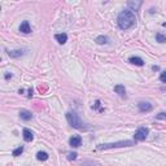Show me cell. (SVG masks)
<instances>
[{
  "label": "cell",
  "mask_w": 166,
  "mask_h": 166,
  "mask_svg": "<svg viewBox=\"0 0 166 166\" xmlns=\"http://www.w3.org/2000/svg\"><path fill=\"white\" fill-rule=\"evenodd\" d=\"M117 22H118V26H120V29L129 30V29H131V27L135 25L136 18H135V15L131 12V10L127 9V10H122V12L118 15Z\"/></svg>",
  "instance_id": "obj_1"
},
{
  "label": "cell",
  "mask_w": 166,
  "mask_h": 166,
  "mask_svg": "<svg viewBox=\"0 0 166 166\" xmlns=\"http://www.w3.org/2000/svg\"><path fill=\"white\" fill-rule=\"evenodd\" d=\"M66 120H68L69 124H70L71 127H74V129H84V123H83V121L79 118V116L75 112H68L66 113Z\"/></svg>",
  "instance_id": "obj_2"
},
{
  "label": "cell",
  "mask_w": 166,
  "mask_h": 166,
  "mask_svg": "<svg viewBox=\"0 0 166 166\" xmlns=\"http://www.w3.org/2000/svg\"><path fill=\"white\" fill-rule=\"evenodd\" d=\"M134 145L132 140H123V142H117V143H108V144H100L98 149H110V148H120V147H131Z\"/></svg>",
  "instance_id": "obj_3"
},
{
  "label": "cell",
  "mask_w": 166,
  "mask_h": 166,
  "mask_svg": "<svg viewBox=\"0 0 166 166\" xmlns=\"http://www.w3.org/2000/svg\"><path fill=\"white\" fill-rule=\"evenodd\" d=\"M148 134H149V130L147 129V127H139V129L135 131V135H134L135 142H143V140H145Z\"/></svg>",
  "instance_id": "obj_4"
},
{
  "label": "cell",
  "mask_w": 166,
  "mask_h": 166,
  "mask_svg": "<svg viewBox=\"0 0 166 166\" xmlns=\"http://www.w3.org/2000/svg\"><path fill=\"white\" fill-rule=\"evenodd\" d=\"M138 108H139L140 112H151L152 110V104L148 103V101H140L139 104H138Z\"/></svg>",
  "instance_id": "obj_5"
},
{
  "label": "cell",
  "mask_w": 166,
  "mask_h": 166,
  "mask_svg": "<svg viewBox=\"0 0 166 166\" xmlns=\"http://www.w3.org/2000/svg\"><path fill=\"white\" fill-rule=\"evenodd\" d=\"M69 144H70V147H73V148H78V147L82 144V138L79 136V135H75V136L70 138Z\"/></svg>",
  "instance_id": "obj_6"
},
{
  "label": "cell",
  "mask_w": 166,
  "mask_h": 166,
  "mask_svg": "<svg viewBox=\"0 0 166 166\" xmlns=\"http://www.w3.org/2000/svg\"><path fill=\"white\" fill-rule=\"evenodd\" d=\"M26 53L25 49H13V51H8V56L12 57V59H17V57H21Z\"/></svg>",
  "instance_id": "obj_7"
},
{
  "label": "cell",
  "mask_w": 166,
  "mask_h": 166,
  "mask_svg": "<svg viewBox=\"0 0 166 166\" xmlns=\"http://www.w3.org/2000/svg\"><path fill=\"white\" fill-rule=\"evenodd\" d=\"M143 4V1H140V0H136V1H134V0H130L129 3H127V7L131 9V12L132 10H139V8H140V5Z\"/></svg>",
  "instance_id": "obj_8"
},
{
  "label": "cell",
  "mask_w": 166,
  "mask_h": 166,
  "mask_svg": "<svg viewBox=\"0 0 166 166\" xmlns=\"http://www.w3.org/2000/svg\"><path fill=\"white\" fill-rule=\"evenodd\" d=\"M20 31L24 33V34H30L31 33V27H30L29 21H24L20 26Z\"/></svg>",
  "instance_id": "obj_9"
},
{
  "label": "cell",
  "mask_w": 166,
  "mask_h": 166,
  "mask_svg": "<svg viewBox=\"0 0 166 166\" xmlns=\"http://www.w3.org/2000/svg\"><path fill=\"white\" fill-rule=\"evenodd\" d=\"M22 134H24V140L25 142H31V140L34 139V135H33V132L30 131L29 129H24Z\"/></svg>",
  "instance_id": "obj_10"
},
{
  "label": "cell",
  "mask_w": 166,
  "mask_h": 166,
  "mask_svg": "<svg viewBox=\"0 0 166 166\" xmlns=\"http://www.w3.org/2000/svg\"><path fill=\"white\" fill-rule=\"evenodd\" d=\"M129 62L134 64V65H138V66H143V65H144V61H143L140 57H136V56H131V57H130Z\"/></svg>",
  "instance_id": "obj_11"
},
{
  "label": "cell",
  "mask_w": 166,
  "mask_h": 166,
  "mask_svg": "<svg viewBox=\"0 0 166 166\" xmlns=\"http://www.w3.org/2000/svg\"><path fill=\"white\" fill-rule=\"evenodd\" d=\"M55 39L59 42L60 44H65L66 42H68V35H66L65 33H62V34H56L55 35Z\"/></svg>",
  "instance_id": "obj_12"
},
{
  "label": "cell",
  "mask_w": 166,
  "mask_h": 166,
  "mask_svg": "<svg viewBox=\"0 0 166 166\" xmlns=\"http://www.w3.org/2000/svg\"><path fill=\"white\" fill-rule=\"evenodd\" d=\"M20 117H21V120H24V121H29L33 118V114H31V112H29V110H21Z\"/></svg>",
  "instance_id": "obj_13"
},
{
  "label": "cell",
  "mask_w": 166,
  "mask_h": 166,
  "mask_svg": "<svg viewBox=\"0 0 166 166\" xmlns=\"http://www.w3.org/2000/svg\"><path fill=\"white\" fill-rule=\"evenodd\" d=\"M114 91L118 93V95H121V96H124V95H126V88H124V86H122V84L114 86Z\"/></svg>",
  "instance_id": "obj_14"
},
{
  "label": "cell",
  "mask_w": 166,
  "mask_h": 166,
  "mask_svg": "<svg viewBox=\"0 0 166 166\" xmlns=\"http://www.w3.org/2000/svg\"><path fill=\"white\" fill-rule=\"evenodd\" d=\"M95 42H96L98 44H107L108 42H109V38H108V37H104V35H100V37L96 38Z\"/></svg>",
  "instance_id": "obj_15"
},
{
  "label": "cell",
  "mask_w": 166,
  "mask_h": 166,
  "mask_svg": "<svg viewBox=\"0 0 166 166\" xmlns=\"http://www.w3.org/2000/svg\"><path fill=\"white\" fill-rule=\"evenodd\" d=\"M48 153L47 152H38L37 153V158L39 160V161H46V160H48Z\"/></svg>",
  "instance_id": "obj_16"
},
{
  "label": "cell",
  "mask_w": 166,
  "mask_h": 166,
  "mask_svg": "<svg viewBox=\"0 0 166 166\" xmlns=\"http://www.w3.org/2000/svg\"><path fill=\"white\" fill-rule=\"evenodd\" d=\"M156 39H157V42H160V43H166V35H162L161 33H157Z\"/></svg>",
  "instance_id": "obj_17"
},
{
  "label": "cell",
  "mask_w": 166,
  "mask_h": 166,
  "mask_svg": "<svg viewBox=\"0 0 166 166\" xmlns=\"http://www.w3.org/2000/svg\"><path fill=\"white\" fill-rule=\"evenodd\" d=\"M22 152H24V147H18V148H16L15 151H13V153H12V154H13L15 157H17V156H20Z\"/></svg>",
  "instance_id": "obj_18"
},
{
  "label": "cell",
  "mask_w": 166,
  "mask_h": 166,
  "mask_svg": "<svg viewBox=\"0 0 166 166\" xmlns=\"http://www.w3.org/2000/svg\"><path fill=\"white\" fill-rule=\"evenodd\" d=\"M81 166H101V165L98 164V162H93V161H86V162H83Z\"/></svg>",
  "instance_id": "obj_19"
},
{
  "label": "cell",
  "mask_w": 166,
  "mask_h": 166,
  "mask_svg": "<svg viewBox=\"0 0 166 166\" xmlns=\"http://www.w3.org/2000/svg\"><path fill=\"white\" fill-rule=\"evenodd\" d=\"M156 120H166V113H164V112L158 113V114L156 116Z\"/></svg>",
  "instance_id": "obj_20"
},
{
  "label": "cell",
  "mask_w": 166,
  "mask_h": 166,
  "mask_svg": "<svg viewBox=\"0 0 166 166\" xmlns=\"http://www.w3.org/2000/svg\"><path fill=\"white\" fill-rule=\"evenodd\" d=\"M77 158V153H69L68 154V160L69 161H74Z\"/></svg>",
  "instance_id": "obj_21"
},
{
  "label": "cell",
  "mask_w": 166,
  "mask_h": 166,
  "mask_svg": "<svg viewBox=\"0 0 166 166\" xmlns=\"http://www.w3.org/2000/svg\"><path fill=\"white\" fill-rule=\"evenodd\" d=\"M160 81L166 83V71H164V73H161V75H160Z\"/></svg>",
  "instance_id": "obj_22"
},
{
  "label": "cell",
  "mask_w": 166,
  "mask_h": 166,
  "mask_svg": "<svg viewBox=\"0 0 166 166\" xmlns=\"http://www.w3.org/2000/svg\"><path fill=\"white\" fill-rule=\"evenodd\" d=\"M99 107H100V100H98V101H96V103H95V107H93V108H95V109H98Z\"/></svg>",
  "instance_id": "obj_23"
},
{
  "label": "cell",
  "mask_w": 166,
  "mask_h": 166,
  "mask_svg": "<svg viewBox=\"0 0 166 166\" xmlns=\"http://www.w3.org/2000/svg\"><path fill=\"white\" fill-rule=\"evenodd\" d=\"M9 78H12V74L7 73V74H5V79H9Z\"/></svg>",
  "instance_id": "obj_24"
},
{
  "label": "cell",
  "mask_w": 166,
  "mask_h": 166,
  "mask_svg": "<svg viewBox=\"0 0 166 166\" xmlns=\"http://www.w3.org/2000/svg\"><path fill=\"white\" fill-rule=\"evenodd\" d=\"M27 96H29V98H31V96H33V88H30V90H29V95H27Z\"/></svg>",
  "instance_id": "obj_25"
},
{
  "label": "cell",
  "mask_w": 166,
  "mask_h": 166,
  "mask_svg": "<svg viewBox=\"0 0 166 166\" xmlns=\"http://www.w3.org/2000/svg\"><path fill=\"white\" fill-rule=\"evenodd\" d=\"M152 69H153V70H154V71L160 70V68H158V66H152Z\"/></svg>",
  "instance_id": "obj_26"
},
{
  "label": "cell",
  "mask_w": 166,
  "mask_h": 166,
  "mask_svg": "<svg viewBox=\"0 0 166 166\" xmlns=\"http://www.w3.org/2000/svg\"><path fill=\"white\" fill-rule=\"evenodd\" d=\"M162 26H166V22H164V24H162Z\"/></svg>",
  "instance_id": "obj_27"
}]
</instances>
